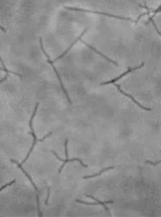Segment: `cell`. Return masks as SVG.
Masks as SVG:
<instances>
[{
  "label": "cell",
  "instance_id": "obj_17",
  "mask_svg": "<svg viewBox=\"0 0 161 217\" xmlns=\"http://www.w3.org/2000/svg\"><path fill=\"white\" fill-rule=\"evenodd\" d=\"M51 195V187H48V190H47V197L45 199V204L46 206H48V201L49 199V197H50Z\"/></svg>",
  "mask_w": 161,
  "mask_h": 217
},
{
  "label": "cell",
  "instance_id": "obj_3",
  "mask_svg": "<svg viewBox=\"0 0 161 217\" xmlns=\"http://www.w3.org/2000/svg\"><path fill=\"white\" fill-rule=\"evenodd\" d=\"M64 7L66 9H67L69 10H73V11H78V12H83L92 13V14H99V15H104V16H106V17H111V18H116V19H119V20H122L130 21L131 22H135V21L132 20L130 18H126V17H121V16L112 15V14H108V13H105V12H101L93 11V10H87V9H81V8H77V7H67V6H64Z\"/></svg>",
  "mask_w": 161,
  "mask_h": 217
},
{
  "label": "cell",
  "instance_id": "obj_7",
  "mask_svg": "<svg viewBox=\"0 0 161 217\" xmlns=\"http://www.w3.org/2000/svg\"><path fill=\"white\" fill-rule=\"evenodd\" d=\"M115 85L116 87V88H118V90L120 91V92H121L122 94H123V95H126V96H127V97H128L129 98H130L134 103H136V105H137L138 106H139L141 108V109H142V110H145V111H151L152 110V109H151V108H146V107H145V106H142L140 103H139L138 101H136L135 99H134V98L133 97V96L131 95H130V94H127V93H126V92H125L124 91H123L121 88V87H120V85H118V84H115Z\"/></svg>",
  "mask_w": 161,
  "mask_h": 217
},
{
  "label": "cell",
  "instance_id": "obj_20",
  "mask_svg": "<svg viewBox=\"0 0 161 217\" xmlns=\"http://www.w3.org/2000/svg\"><path fill=\"white\" fill-rule=\"evenodd\" d=\"M161 10V5L159 7V8L157 9H156L155 12H155V14H157V13H158V12H159Z\"/></svg>",
  "mask_w": 161,
  "mask_h": 217
},
{
  "label": "cell",
  "instance_id": "obj_12",
  "mask_svg": "<svg viewBox=\"0 0 161 217\" xmlns=\"http://www.w3.org/2000/svg\"><path fill=\"white\" fill-rule=\"evenodd\" d=\"M115 166H112V167H109L108 168H103V170H101V172L100 173H98L97 174H94L93 175H89V176H85L83 177V179H89V178H95V177H96V176H100L103 172H105L106 171H108L109 170H111V169H113V168H115Z\"/></svg>",
  "mask_w": 161,
  "mask_h": 217
},
{
  "label": "cell",
  "instance_id": "obj_21",
  "mask_svg": "<svg viewBox=\"0 0 161 217\" xmlns=\"http://www.w3.org/2000/svg\"><path fill=\"white\" fill-rule=\"evenodd\" d=\"M1 31H3L4 32H5V33H6V31H4V29L3 27H1Z\"/></svg>",
  "mask_w": 161,
  "mask_h": 217
},
{
  "label": "cell",
  "instance_id": "obj_18",
  "mask_svg": "<svg viewBox=\"0 0 161 217\" xmlns=\"http://www.w3.org/2000/svg\"><path fill=\"white\" fill-rule=\"evenodd\" d=\"M15 181H16V179H14V180H13V181H11V182H10L9 183L6 184H5L4 186H3V187H1V189H0V190L2 191V190H3L4 189H5L6 187L9 186H11V185L13 184L14 183H15Z\"/></svg>",
  "mask_w": 161,
  "mask_h": 217
},
{
  "label": "cell",
  "instance_id": "obj_15",
  "mask_svg": "<svg viewBox=\"0 0 161 217\" xmlns=\"http://www.w3.org/2000/svg\"><path fill=\"white\" fill-rule=\"evenodd\" d=\"M69 139H67L64 142V147H65V155H66V159H68V157H69V154H68V149H67V143H68Z\"/></svg>",
  "mask_w": 161,
  "mask_h": 217
},
{
  "label": "cell",
  "instance_id": "obj_5",
  "mask_svg": "<svg viewBox=\"0 0 161 217\" xmlns=\"http://www.w3.org/2000/svg\"><path fill=\"white\" fill-rule=\"evenodd\" d=\"M87 28H85V29H84V30L82 31V32L80 34V35L79 36V37H78V38H77L75 41H74V42H73V43H71V44L68 47L67 49V50H66V51H65L63 54H61L59 57H58L56 59H55L53 62H57V61H58V60H61V59L63 58L65 55H66L67 54V53H68V52L71 50V48L73 47V46L75 45V44H76V43H77L79 40L80 41V40H81V38L82 37V36L85 34V33L87 32Z\"/></svg>",
  "mask_w": 161,
  "mask_h": 217
},
{
  "label": "cell",
  "instance_id": "obj_19",
  "mask_svg": "<svg viewBox=\"0 0 161 217\" xmlns=\"http://www.w3.org/2000/svg\"><path fill=\"white\" fill-rule=\"evenodd\" d=\"M144 7L148 10V13H149V12H150V9H149V8H148V6H147V2H146V0H144Z\"/></svg>",
  "mask_w": 161,
  "mask_h": 217
},
{
  "label": "cell",
  "instance_id": "obj_6",
  "mask_svg": "<svg viewBox=\"0 0 161 217\" xmlns=\"http://www.w3.org/2000/svg\"><path fill=\"white\" fill-rule=\"evenodd\" d=\"M52 152L53 153V154L56 156V157L59 160V161H63L64 163H63V165H62V166H61V167L59 168V171H58V173H60L61 172V171H62V170H63V168H64V167L65 166V165H66V164L67 163V162H73V161H78L80 164H81V165L82 166V167H88V166L87 165H85V164H84V163H83V162L82 161V160L81 159H79V158H73V159H66V160H64V159H61V158H60L59 157V156H58V155L57 154V153L55 152V151H52Z\"/></svg>",
  "mask_w": 161,
  "mask_h": 217
},
{
  "label": "cell",
  "instance_id": "obj_8",
  "mask_svg": "<svg viewBox=\"0 0 161 217\" xmlns=\"http://www.w3.org/2000/svg\"><path fill=\"white\" fill-rule=\"evenodd\" d=\"M83 44H84L85 46H87L89 48V49H90V50H92L93 51H94L95 53H96V54H97L98 55H100V56H101L103 58H104V59H105L106 60H107V61H108V62H110L111 63H112V64H113V65H115V66H118L119 65H118V64L117 63V62H115L114 61V60H111V59H110V58H108V57H107L106 55H105L104 54H103L102 52H101L100 51H97V50H96L95 49V48L94 47H93V46H92L91 45H90V44H87V43L86 42H84V41H82V40H80Z\"/></svg>",
  "mask_w": 161,
  "mask_h": 217
},
{
  "label": "cell",
  "instance_id": "obj_14",
  "mask_svg": "<svg viewBox=\"0 0 161 217\" xmlns=\"http://www.w3.org/2000/svg\"><path fill=\"white\" fill-rule=\"evenodd\" d=\"M149 20H150V21L152 22V23L153 24V25L154 26V27H155V30H156V32H157V33L160 36H161V32H160V31H159V29L157 28V26H156V23H155V22L154 21L152 17H150Z\"/></svg>",
  "mask_w": 161,
  "mask_h": 217
},
{
  "label": "cell",
  "instance_id": "obj_11",
  "mask_svg": "<svg viewBox=\"0 0 161 217\" xmlns=\"http://www.w3.org/2000/svg\"><path fill=\"white\" fill-rule=\"evenodd\" d=\"M85 195L87 197H89V198H92V199H93V200H95L96 202H99V203H100V205H102V206L104 207V208L105 209V210L108 213V214H109V215L111 216V214H110V212H109V210H108V209L106 207V206H105V204H110V203H114V201H112V200H110V201H104V202H103V201H100V200H97V199H96V198H95V197H93V196H92V195H87V194H85Z\"/></svg>",
  "mask_w": 161,
  "mask_h": 217
},
{
  "label": "cell",
  "instance_id": "obj_16",
  "mask_svg": "<svg viewBox=\"0 0 161 217\" xmlns=\"http://www.w3.org/2000/svg\"><path fill=\"white\" fill-rule=\"evenodd\" d=\"M145 162L147 164H151L152 165H158V164H161V161H156V162H153V161H148V160H147L145 161Z\"/></svg>",
  "mask_w": 161,
  "mask_h": 217
},
{
  "label": "cell",
  "instance_id": "obj_2",
  "mask_svg": "<svg viewBox=\"0 0 161 217\" xmlns=\"http://www.w3.org/2000/svg\"><path fill=\"white\" fill-rule=\"evenodd\" d=\"M40 47H41V51H43V54H44V55H45V56L46 57V58H47V62L52 66V68H53V71H54V72H55V74L56 75V76H57V77H58V80H59V82L60 86H61V87L62 90H63V92H64V94H65V95H66V98H67V99L68 102L70 103V104H71L72 103H71V100H70V99L69 95V94H68V93H67V91L66 90V89H65V88H64V87L63 83V82H62V80H61V76H60L59 74L58 73V72L57 71V70H56V69L55 66H54V65H53V61H52V60H51L50 57H49V55L47 54V53L45 52V50H44V46H43V43L42 38H40Z\"/></svg>",
  "mask_w": 161,
  "mask_h": 217
},
{
  "label": "cell",
  "instance_id": "obj_4",
  "mask_svg": "<svg viewBox=\"0 0 161 217\" xmlns=\"http://www.w3.org/2000/svg\"><path fill=\"white\" fill-rule=\"evenodd\" d=\"M144 66V63H142L141 64V65H139V66H136V67H134V68H129L127 71H126L125 72H123V74H121V75H120L119 76H118V77H116V78H115V79H112V80H110V81H107V82H103V83H100V85H108V84H111V83H113H113H115L116 81H118V80H120L121 79H122L123 77H124V76H126L127 74H128L130 73V72H133V71H136V70H137V69H141V68H142Z\"/></svg>",
  "mask_w": 161,
  "mask_h": 217
},
{
  "label": "cell",
  "instance_id": "obj_13",
  "mask_svg": "<svg viewBox=\"0 0 161 217\" xmlns=\"http://www.w3.org/2000/svg\"><path fill=\"white\" fill-rule=\"evenodd\" d=\"M36 204H37V208H38V216L41 217L43 216V214L40 210V202H39V195H36Z\"/></svg>",
  "mask_w": 161,
  "mask_h": 217
},
{
  "label": "cell",
  "instance_id": "obj_9",
  "mask_svg": "<svg viewBox=\"0 0 161 217\" xmlns=\"http://www.w3.org/2000/svg\"><path fill=\"white\" fill-rule=\"evenodd\" d=\"M0 60H1V63L2 66H3V70L6 72V76H5V77H4V79H1V81H0V82H1V83L3 82H4L6 80H7V77H9V74H10H10H14V75L17 76H18V77H19V78H21V79L22 78V76H21V75H20V74H18V73H16V72H13V71H10V70H9V69L6 68V65H4V62H3V59H2V58H1V57H0Z\"/></svg>",
  "mask_w": 161,
  "mask_h": 217
},
{
  "label": "cell",
  "instance_id": "obj_10",
  "mask_svg": "<svg viewBox=\"0 0 161 217\" xmlns=\"http://www.w3.org/2000/svg\"><path fill=\"white\" fill-rule=\"evenodd\" d=\"M10 161H11V162H14V163H15L16 164H17V165L20 168V169L21 170V171L24 173V174H25V175L28 178V179H29V181H30V183H32V184L33 185V186L34 187V188H35V190L36 191V192H38V188H37V187H36V186L35 185V184L34 183V182L33 181V179H32V178H31V176L27 173V172H26V171H25V170H24V168H22V165L21 164H19L18 163V162L17 161H16V160H14V159H10Z\"/></svg>",
  "mask_w": 161,
  "mask_h": 217
},
{
  "label": "cell",
  "instance_id": "obj_1",
  "mask_svg": "<svg viewBox=\"0 0 161 217\" xmlns=\"http://www.w3.org/2000/svg\"><path fill=\"white\" fill-rule=\"evenodd\" d=\"M38 105H39V102H37V103H36V105H35V107L34 111H33V114H32V117H31V118H30V122H29V127H30V130H31L30 134L32 135V136H33V143H32V147H31V148H30V150H29V153H27V156H26V158L24 159L23 160V161L21 162V165H22L23 164L25 163V162H26V161L27 160V159L29 158V156H30V154H31V153L32 152V151H33V148H34V147H35V146L36 145V142H43V141H44V139H45L46 138H47L48 137H49V136H50L52 134V131H51V132H49L48 133L47 135H45V136H44V137H43L42 139H37V138H36V135H35V131H34V130H33V119H34V117H35V115H36V112H37V110H38Z\"/></svg>",
  "mask_w": 161,
  "mask_h": 217
}]
</instances>
